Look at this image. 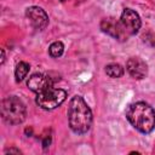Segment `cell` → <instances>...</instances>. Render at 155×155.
<instances>
[{
    "label": "cell",
    "instance_id": "obj_1",
    "mask_svg": "<svg viewBox=\"0 0 155 155\" xmlns=\"http://www.w3.org/2000/svg\"><path fill=\"white\" fill-rule=\"evenodd\" d=\"M68 121L71 131L76 134L86 133L92 125V111L80 96H74L68 107Z\"/></svg>",
    "mask_w": 155,
    "mask_h": 155
},
{
    "label": "cell",
    "instance_id": "obj_2",
    "mask_svg": "<svg viewBox=\"0 0 155 155\" xmlns=\"http://www.w3.org/2000/svg\"><path fill=\"white\" fill-rule=\"evenodd\" d=\"M130 124L142 133H150L155 128V110L144 102L132 103L126 109Z\"/></svg>",
    "mask_w": 155,
    "mask_h": 155
},
{
    "label": "cell",
    "instance_id": "obj_3",
    "mask_svg": "<svg viewBox=\"0 0 155 155\" xmlns=\"http://www.w3.org/2000/svg\"><path fill=\"white\" fill-rule=\"evenodd\" d=\"M2 120L8 125H19L25 120L27 108L25 104L16 96L5 98L1 103Z\"/></svg>",
    "mask_w": 155,
    "mask_h": 155
},
{
    "label": "cell",
    "instance_id": "obj_4",
    "mask_svg": "<svg viewBox=\"0 0 155 155\" xmlns=\"http://www.w3.org/2000/svg\"><path fill=\"white\" fill-rule=\"evenodd\" d=\"M67 98V92L62 88H56L53 86L46 88L42 92L36 93V104L45 110H53L58 108Z\"/></svg>",
    "mask_w": 155,
    "mask_h": 155
},
{
    "label": "cell",
    "instance_id": "obj_5",
    "mask_svg": "<svg viewBox=\"0 0 155 155\" xmlns=\"http://www.w3.org/2000/svg\"><path fill=\"white\" fill-rule=\"evenodd\" d=\"M101 29H102V31L107 33L108 35H110L120 41L127 40V38L130 36L128 33L122 27L120 19L116 21L115 18H104L101 22Z\"/></svg>",
    "mask_w": 155,
    "mask_h": 155
},
{
    "label": "cell",
    "instance_id": "obj_6",
    "mask_svg": "<svg viewBox=\"0 0 155 155\" xmlns=\"http://www.w3.org/2000/svg\"><path fill=\"white\" fill-rule=\"evenodd\" d=\"M120 22H121L122 27L125 28V30L128 33V35L137 34L138 30L140 29V25H142L140 17L138 16L137 12H134L131 8H125L122 11L121 17H120Z\"/></svg>",
    "mask_w": 155,
    "mask_h": 155
},
{
    "label": "cell",
    "instance_id": "obj_7",
    "mask_svg": "<svg viewBox=\"0 0 155 155\" xmlns=\"http://www.w3.org/2000/svg\"><path fill=\"white\" fill-rule=\"evenodd\" d=\"M25 16L30 21L31 25L35 29L42 30L48 24V16H47V13L45 12V10H42L39 6H30V7H28L25 10Z\"/></svg>",
    "mask_w": 155,
    "mask_h": 155
},
{
    "label": "cell",
    "instance_id": "obj_8",
    "mask_svg": "<svg viewBox=\"0 0 155 155\" xmlns=\"http://www.w3.org/2000/svg\"><path fill=\"white\" fill-rule=\"evenodd\" d=\"M53 80L50 75H46V74H41V73H35L33 74L28 81H27V86L29 90H31L33 92H42L45 91L46 88L53 86Z\"/></svg>",
    "mask_w": 155,
    "mask_h": 155
},
{
    "label": "cell",
    "instance_id": "obj_9",
    "mask_svg": "<svg viewBox=\"0 0 155 155\" xmlns=\"http://www.w3.org/2000/svg\"><path fill=\"white\" fill-rule=\"evenodd\" d=\"M126 69L128 71V74L133 78V79H137V80H140L143 78L147 76L148 74V65L147 63L138 58V57H132L127 61L126 63Z\"/></svg>",
    "mask_w": 155,
    "mask_h": 155
},
{
    "label": "cell",
    "instance_id": "obj_10",
    "mask_svg": "<svg viewBox=\"0 0 155 155\" xmlns=\"http://www.w3.org/2000/svg\"><path fill=\"white\" fill-rule=\"evenodd\" d=\"M29 64L27 62H19L17 65H16V70H15V78H16V81L17 82H21L25 76L27 74L29 73Z\"/></svg>",
    "mask_w": 155,
    "mask_h": 155
},
{
    "label": "cell",
    "instance_id": "obj_11",
    "mask_svg": "<svg viewBox=\"0 0 155 155\" xmlns=\"http://www.w3.org/2000/svg\"><path fill=\"white\" fill-rule=\"evenodd\" d=\"M105 73L108 76L113 79H117L124 75V68L117 63H110L105 67Z\"/></svg>",
    "mask_w": 155,
    "mask_h": 155
},
{
    "label": "cell",
    "instance_id": "obj_12",
    "mask_svg": "<svg viewBox=\"0 0 155 155\" xmlns=\"http://www.w3.org/2000/svg\"><path fill=\"white\" fill-rule=\"evenodd\" d=\"M63 52H64V45H63L61 41H54V42H52V44L50 45V47H48V53H50V56L53 57V58L61 57V56L63 54Z\"/></svg>",
    "mask_w": 155,
    "mask_h": 155
},
{
    "label": "cell",
    "instance_id": "obj_13",
    "mask_svg": "<svg viewBox=\"0 0 155 155\" xmlns=\"http://www.w3.org/2000/svg\"><path fill=\"white\" fill-rule=\"evenodd\" d=\"M143 41L149 44L150 46H155V35L153 33H147L143 35Z\"/></svg>",
    "mask_w": 155,
    "mask_h": 155
},
{
    "label": "cell",
    "instance_id": "obj_14",
    "mask_svg": "<svg viewBox=\"0 0 155 155\" xmlns=\"http://www.w3.org/2000/svg\"><path fill=\"white\" fill-rule=\"evenodd\" d=\"M50 144H51V136H45L44 139H42V147H44V149H46Z\"/></svg>",
    "mask_w": 155,
    "mask_h": 155
},
{
    "label": "cell",
    "instance_id": "obj_15",
    "mask_svg": "<svg viewBox=\"0 0 155 155\" xmlns=\"http://www.w3.org/2000/svg\"><path fill=\"white\" fill-rule=\"evenodd\" d=\"M5 153L6 154H11V153H15V154H21V150H18V149H15V148H11V149H6L5 150Z\"/></svg>",
    "mask_w": 155,
    "mask_h": 155
},
{
    "label": "cell",
    "instance_id": "obj_16",
    "mask_svg": "<svg viewBox=\"0 0 155 155\" xmlns=\"http://www.w3.org/2000/svg\"><path fill=\"white\" fill-rule=\"evenodd\" d=\"M4 62H5V51L1 50V64H4Z\"/></svg>",
    "mask_w": 155,
    "mask_h": 155
},
{
    "label": "cell",
    "instance_id": "obj_17",
    "mask_svg": "<svg viewBox=\"0 0 155 155\" xmlns=\"http://www.w3.org/2000/svg\"><path fill=\"white\" fill-rule=\"evenodd\" d=\"M61 1H65V0H61Z\"/></svg>",
    "mask_w": 155,
    "mask_h": 155
}]
</instances>
